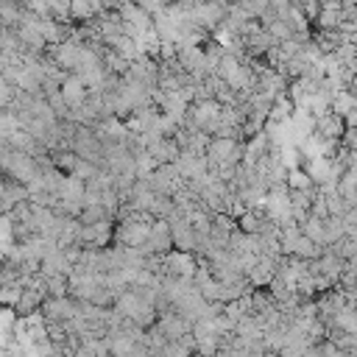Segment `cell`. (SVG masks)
Masks as SVG:
<instances>
[{
    "label": "cell",
    "instance_id": "6da1fadb",
    "mask_svg": "<svg viewBox=\"0 0 357 357\" xmlns=\"http://www.w3.org/2000/svg\"><path fill=\"white\" fill-rule=\"evenodd\" d=\"M42 315L45 324H70L78 315V301L73 296H61V298H45L42 301Z\"/></svg>",
    "mask_w": 357,
    "mask_h": 357
},
{
    "label": "cell",
    "instance_id": "7a4b0ae2",
    "mask_svg": "<svg viewBox=\"0 0 357 357\" xmlns=\"http://www.w3.org/2000/svg\"><path fill=\"white\" fill-rule=\"evenodd\" d=\"M195 268H198V262H195L192 251H167V254L162 257V271H165V276L192 279V276H195Z\"/></svg>",
    "mask_w": 357,
    "mask_h": 357
},
{
    "label": "cell",
    "instance_id": "3957f363",
    "mask_svg": "<svg viewBox=\"0 0 357 357\" xmlns=\"http://www.w3.org/2000/svg\"><path fill=\"white\" fill-rule=\"evenodd\" d=\"M59 92H61V98L67 100V106H70V109L81 106V103L86 100V95H89V92H86V86H84V81H81L75 73H64Z\"/></svg>",
    "mask_w": 357,
    "mask_h": 357
},
{
    "label": "cell",
    "instance_id": "277c9868",
    "mask_svg": "<svg viewBox=\"0 0 357 357\" xmlns=\"http://www.w3.org/2000/svg\"><path fill=\"white\" fill-rule=\"evenodd\" d=\"M343 131H346V123H343V117H340V114H335V112H326V114L315 117V134H318L321 139H329V142H335V139H337Z\"/></svg>",
    "mask_w": 357,
    "mask_h": 357
},
{
    "label": "cell",
    "instance_id": "5b68a950",
    "mask_svg": "<svg viewBox=\"0 0 357 357\" xmlns=\"http://www.w3.org/2000/svg\"><path fill=\"white\" fill-rule=\"evenodd\" d=\"M22 11H25L22 0H0V25L3 28H17Z\"/></svg>",
    "mask_w": 357,
    "mask_h": 357
},
{
    "label": "cell",
    "instance_id": "8992f818",
    "mask_svg": "<svg viewBox=\"0 0 357 357\" xmlns=\"http://www.w3.org/2000/svg\"><path fill=\"white\" fill-rule=\"evenodd\" d=\"M298 231H301L304 237H310L312 243L324 245V220H321V218H315V215H307V218L298 223Z\"/></svg>",
    "mask_w": 357,
    "mask_h": 357
},
{
    "label": "cell",
    "instance_id": "52a82bcc",
    "mask_svg": "<svg viewBox=\"0 0 357 357\" xmlns=\"http://www.w3.org/2000/svg\"><path fill=\"white\" fill-rule=\"evenodd\" d=\"M287 190H312L315 187V181L307 176V170H287Z\"/></svg>",
    "mask_w": 357,
    "mask_h": 357
},
{
    "label": "cell",
    "instance_id": "ba28073f",
    "mask_svg": "<svg viewBox=\"0 0 357 357\" xmlns=\"http://www.w3.org/2000/svg\"><path fill=\"white\" fill-rule=\"evenodd\" d=\"M67 276H45V293L47 298H61V296H70L67 293Z\"/></svg>",
    "mask_w": 357,
    "mask_h": 357
},
{
    "label": "cell",
    "instance_id": "9c48e42d",
    "mask_svg": "<svg viewBox=\"0 0 357 357\" xmlns=\"http://www.w3.org/2000/svg\"><path fill=\"white\" fill-rule=\"evenodd\" d=\"M0 215H6V212H3V206H0Z\"/></svg>",
    "mask_w": 357,
    "mask_h": 357
}]
</instances>
